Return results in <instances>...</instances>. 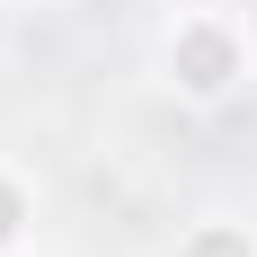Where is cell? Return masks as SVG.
Listing matches in <instances>:
<instances>
[]
</instances>
